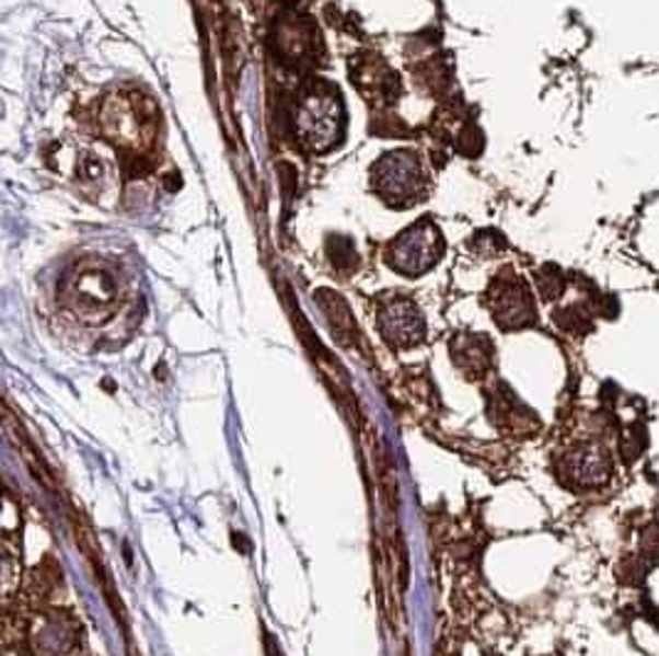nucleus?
I'll return each mask as SVG.
<instances>
[{
    "label": "nucleus",
    "mask_w": 659,
    "mask_h": 656,
    "mask_svg": "<svg viewBox=\"0 0 659 656\" xmlns=\"http://www.w3.org/2000/svg\"><path fill=\"white\" fill-rule=\"evenodd\" d=\"M302 141L314 151L332 149L342 131V104L332 94H314L302 104L297 116Z\"/></svg>",
    "instance_id": "1"
},
{
    "label": "nucleus",
    "mask_w": 659,
    "mask_h": 656,
    "mask_svg": "<svg viewBox=\"0 0 659 656\" xmlns=\"http://www.w3.org/2000/svg\"><path fill=\"white\" fill-rule=\"evenodd\" d=\"M375 188L381 191L385 200L395 205L413 203L418 198L420 185H423V173L418 161L411 153H391L375 165Z\"/></svg>",
    "instance_id": "2"
},
{
    "label": "nucleus",
    "mask_w": 659,
    "mask_h": 656,
    "mask_svg": "<svg viewBox=\"0 0 659 656\" xmlns=\"http://www.w3.org/2000/svg\"><path fill=\"white\" fill-rule=\"evenodd\" d=\"M440 232L432 225H418L403 234L391 248V264L405 274H420L430 269L440 257Z\"/></svg>",
    "instance_id": "3"
},
{
    "label": "nucleus",
    "mask_w": 659,
    "mask_h": 656,
    "mask_svg": "<svg viewBox=\"0 0 659 656\" xmlns=\"http://www.w3.org/2000/svg\"><path fill=\"white\" fill-rule=\"evenodd\" d=\"M610 469H613V459L603 445L586 442L570 449L560 462V474H564L570 484L576 486H600L608 482Z\"/></svg>",
    "instance_id": "4"
},
{
    "label": "nucleus",
    "mask_w": 659,
    "mask_h": 656,
    "mask_svg": "<svg viewBox=\"0 0 659 656\" xmlns=\"http://www.w3.org/2000/svg\"><path fill=\"white\" fill-rule=\"evenodd\" d=\"M383 331L393 344H418V338L423 336V321L418 317V309H413L408 301L395 303V307L383 313Z\"/></svg>",
    "instance_id": "5"
},
{
    "label": "nucleus",
    "mask_w": 659,
    "mask_h": 656,
    "mask_svg": "<svg viewBox=\"0 0 659 656\" xmlns=\"http://www.w3.org/2000/svg\"><path fill=\"white\" fill-rule=\"evenodd\" d=\"M497 319L501 326L519 329L527 326L534 319V307H531L527 289H507L497 301Z\"/></svg>",
    "instance_id": "6"
}]
</instances>
